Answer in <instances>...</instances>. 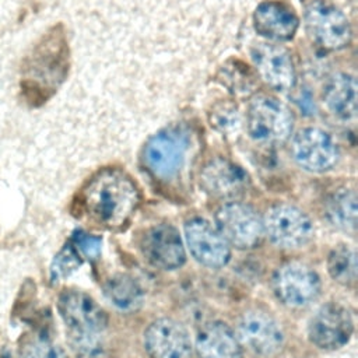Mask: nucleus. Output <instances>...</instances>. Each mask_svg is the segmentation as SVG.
<instances>
[{"mask_svg":"<svg viewBox=\"0 0 358 358\" xmlns=\"http://www.w3.org/2000/svg\"><path fill=\"white\" fill-rule=\"evenodd\" d=\"M81 264V257L78 250L67 243L62 248V250L55 256L50 264V280L53 282L69 277L73 271H76Z\"/></svg>","mask_w":358,"mask_h":358,"instance_id":"nucleus-25","label":"nucleus"},{"mask_svg":"<svg viewBox=\"0 0 358 358\" xmlns=\"http://www.w3.org/2000/svg\"><path fill=\"white\" fill-rule=\"evenodd\" d=\"M305 25L310 38L326 50H341L351 42L347 17L326 0H313L306 6Z\"/></svg>","mask_w":358,"mask_h":358,"instance_id":"nucleus-9","label":"nucleus"},{"mask_svg":"<svg viewBox=\"0 0 358 358\" xmlns=\"http://www.w3.org/2000/svg\"><path fill=\"white\" fill-rule=\"evenodd\" d=\"M327 273L329 275L343 287L354 288L357 284V253L355 250L340 243L334 246L327 256Z\"/></svg>","mask_w":358,"mask_h":358,"instance_id":"nucleus-23","label":"nucleus"},{"mask_svg":"<svg viewBox=\"0 0 358 358\" xmlns=\"http://www.w3.org/2000/svg\"><path fill=\"white\" fill-rule=\"evenodd\" d=\"M57 309L69 341L80 358H98L103 351L108 315L87 292L66 289L59 295Z\"/></svg>","mask_w":358,"mask_h":358,"instance_id":"nucleus-3","label":"nucleus"},{"mask_svg":"<svg viewBox=\"0 0 358 358\" xmlns=\"http://www.w3.org/2000/svg\"><path fill=\"white\" fill-rule=\"evenodd\" d=\"M144 350L150 358H190L193 341L180 322L159 317L144 330Z\"/></svg>","mask_w":358,"mask_h":358,"instance_id":"nucleus-14","label":"nucleus"},{"mask_svg":"<svg viewBox=\"0 0 358 358\" xmlns=\"http://www.w3.org/2000/svg\"><path fill=\"white\" fill-rule=\"evenodd\" d=\"M324 214L333 227L354 234L357 228L355 192L348 187L334 190L324 203Z\"/></svg>","mask_w":358,"mask_h":358,"instance_id":"nucleus-22","label":"nucleus"},{"mask_svg":"<svg viewBox=\"0 0 358 358\" xmlns=\"http://www.w3.org/2000/svg\"><path fill=\"white\" fill-rule=\"evenodd\" d=\"M253 25L256 32L270 41L284 42L294 38L299 20L284 1L267 0L260 3L253 13Z\"/></svg>","mask_w":358,"mask_h":358,"instance_id":"nucleus-18","label":"nucleus"},{"mask_svg":"<svg viewBox=\"0 0 358 358\" xmlns=\"http://www.w3.org/2000/svg\"><path fill=\"white\" fill-rule=\"evenodd\" d=\"M21 358H69L66 351L45 336L27 341L21 348Z\"/></svg>","mask_w":358,"mask_h":358,"instance_id":"nucleus-26","label":"nucleus"},{"mask_svg":"<svg viewBox=\"0 0 358 358\" xmlns=\"http://www.w3.org/2000/svg\"><path fill=\"white\" fill-rule=\"evenodd\" d=\"M291 155L299 168L313 173H323L337 165L340 148L326 130L305 127L294 136Z\"/></svg>","mask_w":358,"mask_h":358,"instance_id":"nucleus-10","label":"nucleus"},{"mask_svg":"<svg viewBox=\"0 0 358 358\" xmlns=\"http://www.w3.org/2000/svg\"><path fill=\"white\" fill-rule=\"evenodd\" d=\"M271 288L282 305L301 309L317 299L322 284L319 274L312 267L299 262H288L274 271Z\"/></svg>","mask_w":358,"mask_h":358,"instance_id":"nucleus-6","label":"nucleus"},{"mask_svg":"<svg viewBox=\"0 0 358 358\" xmlns=\"http://www.w3.org/2000/svg\"><path fill=\"white\" fill-rule=\"evenodd\" d=\"M140 204V190L123 171L96 172L78 194L80 211L96 227L108 231L124 228Z\"/></svg>","mask_w":358,"mask_h":358,"instance_id":"nucleus-2","label":"nucleus"},{"mask_svg":"<svg viewBox=\"0 0 358 358\" xmlns=\"http://www.w3.org/2000/svg\"><path fill=\"white\" fill-rule=\"evenodd\" d=\"M210 124L221 133L231 134L241 127V113L238 106L229 101H220L208 112Z\"/></svg>","mask_w":358,"mask_h":358,"instance_id":"nucleus-24","label":"nucleus"},{"mask_svg":"<svg viewBox=\"0 0 358 358\" xmlns=\"http://www.w3.org/2000/svg\"><path fill=\"white\" fill-rule=\"evenodd\" d=\"M354 333V317L348 308L337 302L320 306L308 324L309 341L322 351L344 347Z\"/></svg>","mask_w":358,"mask_h":358,"instance_id":"nucleus-11","label":"nucleus"},{"mask_svg":"<svg viewBox=\"0 0 358 358\" xmlns=\"http://www.w3.org/2000/svg\"><path fill=\"white\" fill-rule=\"evenodd\" d=\"M215 228L229 246L239 250L256 248L264 236L262 217L241 201L224 203L215 211Z\"/></svg>","mask_w":358,"mask_h":358,"instance_id":"nucleus-7","label":"nucleus"},{"mask_svg":"<svg viewBox=\"0 0 358 358\" xmlns=\"http://www.w3.org/2000/svg\"><path fill=\"white\" fill-rule=\"evenodd\" d=\"M103 295L120 312H136L144 302V289L138 281L124 273L109 277L103 284Z\"/></svg>","mask_w":358,"mask_h":358,"instance_id":"nucleus-21","label":"nucleus"},{"mask_svg":"<svg viewBox=\"0 0 358 358\" xmlns=\"http://www.w3.org/2000/svg\"><path fill=\"white\" fill-rule=\"evenodd\" d=\"M250 57L259 77L271 88L287 91L295 85V66L284 48L271 43H256L250 49Z\"/></svg>","mask_w":358,"mask_h":358,"instance_id":"nucleus-16","label":"nucleus"},{"mask_svg":"<svg viewBox=\"0 0 358 358\" xmlns=\"http://www.w3.org/2000/svg\"><path fill=\"white\" fill-rule=\"evenodd\" d=\"M294 117L289 109L271 95H257L248 106L246 130L252 140L275 144L287 140L292 131Z\"/></svg>","mask_w":358,"mask_h":358,"instance_id":"nucleus-5","label":"nucleus"},{"mask_svg":"<svg viewBox=\"0 0 358 358\" xmlns=\"http://www.w3.org/2000/svg\"><path fill=\"white\" fill-rule=\"evenodd\" d=\"M185 242L192 257L204 267L221 268L231 260V246L215 225L201 217L185 222Z\"/></svg>","mask_w":358,"mask_h":358,"instance_id":"nucleus-13","label":"nucleus"},{"mask_svg":"<svg viewBox=\"0 0 358 358\" xmlns=\"http://www.w3.org/2000/svg\"><path fill=\"white\" fill-rule=\"evenodd\" d=\"M236 336L250 352L262 358H271L284 347V331L280 323L260 309L246 310L238 320Z\"/></svg>","mask_w":358,"mask_h":358,"instance_id":"nucleus-12","label":"nucleus"},{"mask_svg":"<svg viewBox=\"0 0 358 358\" xmlns=\"http://www.w3.org/2000/svg\"><path fill=\"white\" fill-rule=\"evenodd\" d=\"M323 102L327 110L341 122L357 117V81L348 73L331 76L323 87Z\"/></svg>","mask_w":358,"mask_h":358,"instance_id":"nucleus-20","label":"nucleus"},{"mask_svg":"<svg viewBox=\"0 0 358 358\" xmlns=\"http://www.w3.org/2000/svg\"><path fill=\"white\" fill-rule=\"evenodd\" d=\"M263 229L281 249H299L310 242L315 232L309 215L291 204L270 207L263 218Z\"/></svg>","mask_w":358,"mask_h":358,"instance_id":"nucleus-8","label":"nucleus"},{"mask_svg":"<svg viewBox=\"0 0 358 358\" xmlns=\"http://www.w3.org/2000/svg\"><path fill=\"white\" fill-rule=\"evenodd\" d=\"M193 348L197 358H243L236 333L221 320L204 323L197 331Z\"/></svg>","mask_w":358,"mask_h":358,"instance_id":"nucleus-19","label":"nucleus"},{"mask_svg":"<svg viewBox=\"0 0 358 358\" xmlns=\"http://www.w3.org/2000/svg\"><path fill=\"white\" fill-rule=\"evenodd\" d=\"M73 241H74V248L78 250V253H81L87 259L95 260L101 255V248H102L101 236H95L84 231H77L73 236Z\"/></svg>","mask_w":358,"mask_h":358,"instance_id":"nucleus-27","label":"nucleus"},{"mask_svg":"<svg viewBox=\"0 0 358 358\" xmlns=\"http://www.w3.org/2000/svg\"><path fill=\"white\" fill-rule=\"evenodd\" d=\"M200 186L213 197L234 201L246 190L248 175L236 164L225 158H214L201 168Z\"/></svg>","mask_w":358,"mask_h":358,"instance_id":"nucleus-17","label":"nucleus"},{"mask_svg":"<svg viewBox=\"0 0 358 358\" xmlns=\"http://www.w3.org/2000/svg\"><path fill=\"white\" fill-rule=\"evenodd\" d=\"M140 249L148 263L162 270L180 268L186 262L185 242L178 229L168 224L145 229L140 238Z\"/></svg>","mask_w":358,"mask_h":358,"instance_id":"nucleus-15","label":"nucleus"},{"mask_svg":"<svg viewBox=\"0 0 358 358\" xmlns=\"http://www.w3.org/2000/svg\"><path fill=\"white\" fill-rule=\"evenodd\" d=\"M189 151V133L182 127H169L158 131L147 141L143 161L154 178L168 182L180 173Z\"/></svg>","mask_w":358,"mask_h":358,"instance_id":"nucleus-4","label":"nucleus"},{"mask_svg":"<svg viewBox=\"0 0 358 358\" xmlns=\"http://www.w3.org/2000/svg\"><path fill=\"white\" fill-rule=\"evenodd\" d=\"M69 45L62 24L48 29L24 57L20 98L31 108L45 105L69 73Z\"/></svg>","mask_w":358,"mask_h":358,"instance_id":"nucleus-1","label":"nucleus"}]
</instances>
